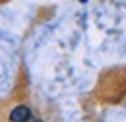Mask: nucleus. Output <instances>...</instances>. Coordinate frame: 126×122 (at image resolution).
<instances>
[{
	"instance_id": "f257e3e1",
	"label": "nucleus",
	"mask_w": 126,
	"mask_h": 122,
	"mask_svg": "<svg viewBox=\"0 0 126 122\" xmlns=\"http://www.w3.org/2000/svg\"><path fill=\"white\" fill-rule=\"evenodd\" d=\"M29 118H31V110H29V107H25V105H17L10 112V120L12 122H27Z\"/></svg>"
},
{
	"instance_id": "f03ea898",
	"label": "nucleus",
	"mask_w": 126,
	"mask_h": 122,
	"mask_svg": "<svg viewBox=\"0 0 126 122\" xmlns=\"http://www.w3.org/2000/svg\"><path fill=\"white\" fill-rule=\"evenodd\" d=\"M27 122H41V120H39V118H35V116H31V118H29Z\"/></svg>"
}]
</instances>
